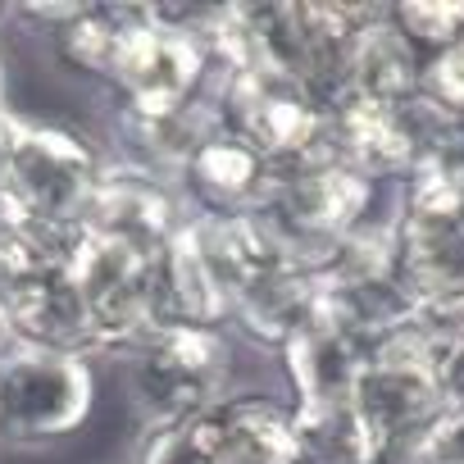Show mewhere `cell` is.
<instances>
[{"label":"cell","instance_id":"1","mask_svg":"<svg viewBox=\"0 0 464 464\" xmlns=\"http://www.w3.org/2000/svg\"><path fill=\"white\" fill-rule=\"evenodd\" d=\"M205 96L223 132L246 141L269 169L328 160V105L274 64H246L214 78Z\"/></svg>","mask_w":464,"mask_h":464},{"label":"cell","instance_id":"2","mask_svg":"<svg viewBox=\"0 0 464 464\" xmlns=\"http://www.w3.org/2000/svg\"><path fill=\"white\" fill-rule=\"evenodd\" d=\"M101 173L105 164L87 137L51 123H24L0 173V214L51 232H82Z\"/></svg>","mask_w":464,"mask_h":464},{"label":"cell","instance_id":"3","mask_svg":"<svg viewBox=\"0 0 464 464\" xmlns=\"http://www.w3.org/2000/svg\"><path fill=\"white\" fill-rule=\"evenodd\" d=\"M132 392L155 423L191 419L232 396V360L218 328H178L155 324L128 346Z\"/></svg>","mask_w":464,"mask_h":464},{"label":"cell","instance_id":"4","mask_svg":"<svg viewBox=\"0 0 464 464\" xmlns=\"http://www.w3.org/2000/svg\"><path fill=\"white\" fill-rule=\"evenodd\" d=\"M96 405V373L87 355L14 346L0 355V441L37 446L78 432Z\"/></svg>","mask_w":464,"mask_h":464},{"label":"cell","instance_id":"5","mask_svg":"<svg viewBox=\"0 0 464 464\" xmlns=\"http://www.w3.org/2000/svg\"><path fill=\"white\" fill-rule=\"evenodd\" d=\"M92 328H96V346H132L137 337H146L155 328V287H150V269L155 256H137L119 242H105L96 232H78L73 242V260H69Z\"/></svg>","mask_w":464,"mask_h":464},{"label":"cell","instance_id":"6","mask_svg":"<svg viewBox=\"0 0 464 464\" xmlns=\"http://www.w3.org/2000/svg\"><path fill=\"white\" fill-rule=\"evenodd\" d=\"M187 218L191 214L173 178L137 160H123V164H105L92 214H87V232L119 242L137 256H160L187 227Z\"/></svg>","mask_w":464,"mask_h":464},{"label":"cell","instance_id":"7","mask_svg":"<svg viewBox=\"0 0 464 464\" xmlns=\"http://www.w3.org/2000/svg\"><path fill=\"white\" fill-rule=\"evenodd\" d=\"M351 405H355L360 423L369 428L373 446L410 441V437H432L450 419L432 369L378 364V360H364V373L355 382V401Z\"/></svg>","mask_w":464,"mask_h":464},{"label":"cell","instance_id":"8","mask_svg":"<svg viewBox=\"0 0 464 464\" xmlns=\"http://www.w3.org/2000/svg\"><path fill=\"white\" fill-rule=\"evenodd\" d=\"M187 214H251L269 196L274 169L232 132H214L178 173H173Z\"/></svg>","mask_w":464,"mask_h":464},{"label":"cell","instance_id":"9","mask_svg":"<svg viewBox=\"0 0 464 464\" xmlns=\"http://www.w3.org/2000/svg\"><path fill=\"white\" fill-rule=\"evenodd\" d=\"M5 301L10 314V333L14 346H33V351H64V355H87L96 351V328L82 301V287L73 278V269H51L24 287H14Z\"/></svg>","mask_w":464,"mask_h":464},{"label":"cell","instance_id":"10","mask_svg":"<svg viewBox=\"0 0 464 464\" xmlns=\"http://www.w3.org/2000/svg\"><path fill=\"white\" fill-rule=\"evenodd\" d=\"M227 324L283 355V346H292L305 328L319 324V274H305L296 265L260 274L256 283L227 296Z\"/></svg>","mask_w":464,"mask_h":464},{"label":"cell","instance_id":"11","mask_svg":"<svg viewBox=\"0 0 464 464\" xmlns=\"http://www.w3.org/2000/svg\"><path fill=\"white\" fill-rule=\"evenodd\" d=\"M205 414L223 464H301L292 401L265 392H232Z\"/></svg>","mask_w":464,"mask_h":464},{"label":"cell","instance_id":"12","mask_svg":"<svg viewBox=\"0 0 464 464\" xmlns=\"http://www.w3.org/2000/svg\"><path fill=\"white\" fill-rule=\"evenodd\" d=\"M283 369H287L296 410L351 405L355 401V382L364 373V351L351 337H342L337 328L314 324L292 346H283Z\"/></svg>","mask_w":464,"mask_h":464},{"label":"cell","instance_id":"13","mask_svg":"<svg viewBox=\"0 0 464 464\" xmlns=\"http://www.w3.org/2000/svg\"><path fill=\"white\" fill-rule=\"evenodd\" d=\"M155 287V324H178V328H218L227 324V296L209 265L200 260L191 232L182 227L178 237L155 256L150 269Z\"/></svg>","mask_w":464,"mask_h":464},{"label":"cell","instance_id":"14","mask_svg":"<svg viewBox=\"0 0 464 464\" xmlns=\"http://www.w3.org/2000/svg\"><path fill=\"white\" fill-rule=\"evenodd\" d=\"M423 78H428V60L392 28L387 5H369L351 42V96L396 105L423 92Z\"/></svg>","mask_w":464,"mask_h":464},{"label":"cell","instance_id":"15","mask_svg":"<svg viewBox=\"0 0 464 464\" xmlns=\"http://www.w3.org/2000/svg\"><path fill=\"white\" fill-rule=\"evenodd\" d=\"M296 455L301 464H369L373 437L360 423L355 405L296 410Z\"/></svg>","mask_w":464,"mask_h":464},{"label":"cell","instance_id":"16","mask_svg":"<svg viewBox=\"0 0 464 464\" xmlns=\"http://www.w3.org/2000/svg\"><path fill=\"white\" fill-rule=\"evenodd\" d=\"M392 28L432 64L464 37V0H414V5H387Z\"/></svg>","mask_w":464,"mask_h":464},{"label":"cell","instance_id":"17","mask_svg":"<svg viewBox=\"0 0 464 464\" xmlns=\"http://www.w3.org/2000/svg\"><path fill=\"white\" fill-rule=\"evenodd\" d=\"M137 464H223L209 414H191V419H173V423H155L150 437L141 441Z\"/></svg>","mask_w":464,"mask_h":464},{"label":"cell","instance_id":"18","mask_svg":"<svg viewBox=\"0 0 464 464\" xmlns=\"http://www.w3.org/2000/svg\"><path fill=\"white\" fill-rule=\"evenodd\" d=\"M423 92H428V96H437V101H441V105H450V110H464V37L428 64Z\"/></svg>","mask_w":464,"mask_h":464},{"label":"cell","instance_id":"19","mask_svg":"<svg viewBox=\"0 0 464 464\" xmlns=\"http://www.w3.org/2000/svg\"><path fill=\"white\" fill-rule=\"evenodd\" d=\"M19 128H24V119H14L10 110H0V173H5V160H10V146H14Z\"/></svg>","mask_w":464,"mask_h":464},{"label":"cell","instance_id":"20","mask_svg":"<svg viewBox=\"0 0 464 464\" xmlns=\"http://www.w3.org/2000/svg\"><path fill=\"white\" fill-rule=\"evenodd\" d=\"M14 351V333H10V314H5V301H0V355Z\"/></svg>","mask_w":464,"mask_h":464},{"label":"cell","instance_id":"21","mask_svg":"<svg viewBox=\"0 0 464 464\" xmlns=\"http://www.w3.org/2000/svg\"><path fill=\"white\" fill-rule=\"evenodd\" d=\"M0 110H5V69H0Z\"/></svg>","mask_w":464,"mask_h":464}]
</instances>
